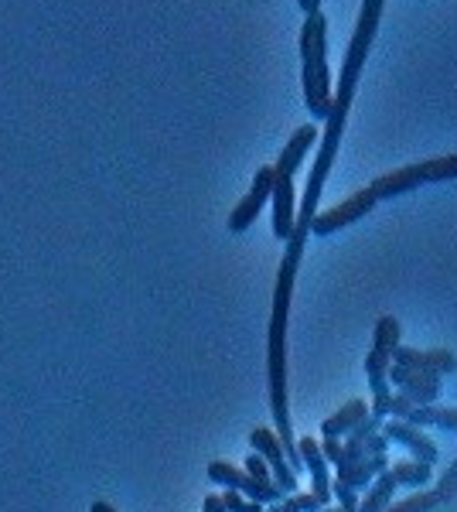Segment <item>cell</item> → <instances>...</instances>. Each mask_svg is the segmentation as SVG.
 Here are the masks:
<instances>
[{
	"mask_svg": "<svg viewBox=\"0 0 457 512\" xmlns=\"http://www.w3.org/2000/svg\"><path fill=\"white\" fill-rule=\"evenodd\" d=\"M297 451H301V458H304V468L311 472V482H314V495L321 499V506H328L331 502V475H328V458H324V451H321V444L314 441V437H301L297 441Z\"/></svg>",
	"mask_w": 457,
	"mask_h": 512,
	"instance_id": "cell-13",
	"label": "cell"
},
{
	"mask_svg": "<svg viewBox=\"0 0 457 512\" xmlns=\"http://www.w3.org/2000/svg\"><path fill=\"white\" fill-rule=\"evenodd\" d=\"M365 417H372V410H369V403L365 400H348L338 414H331L328 420L321 424V434L324 437H348L355 431V427L362 424Z\"/></svg>",
	"mask_w": 457,
	"mask_h": 512,
	"instance_id": "cell-16",
	"label": "cell"
},
{
	"mask_svg": "<svg viewBox=\"0 0 457 512\" xmlns=\"http://www.w3.org/2000/svg\"><path fill=\"white\" fill-rule=\"evenodd\" d=\"M382 7H386V0H362L359 24H355L352 41H348V52H345V62H342V76H338V89H352V93H355V86H359L365 59H369V48H372V41H376V31H379Z\"/></svg>",
	"mask_w": 457,
	"mask_h": 512,
	"instance_id": "cell-4",
	"label": "cell"
},
{
	"mask_svg": "<svg viewBox=\"0 0 457 512\" xmlns=\"http://www.w3.org/2000/svg\"><path fill=\"white\" fill-rule=\"evenodd\" d=\"M321 512H355V509H345V506H324Z\"/></svg>",
	"mask_w": 457,
	"mask_h": 512,
	"instance_id": "cell-28",
	"label": "cell"
},
{
	"mask_svg": "<svg viewBox=\"0 0 457 512\" xmlns=\"http://www.w3.org/2000/svg\"><path fill=\"white\" fill-rule=\"evenodd\" d=\"M396 485H400V478L393 475V468H389V472H382L376 482H372V489L362 495L359 512H386L389 506H393V499H396Z\"/></svg>",
	"mask_w": 457,
	"mask_h": 512,
	"instance_id": "cell-17",
	"label": "cell"
},
{
	"mask_svg": "<svg viewBox=\"0 0 457 512\" xmlns=\"http://www.w3.org/2000/svg\"><path fill=\"white\" fill-rule=\"evenodd\" d=\"M273 185H277V168L273 164H263L253 178V188L239 198V205L229 212V233H246L249 226L256 222V216L263 212V205L273 198Z\"/></svg>",
	"mask_w": 457,
	"mask_h": 512,
	"instance_id": "cell-5",
	"label": "cell"
},
{
	"mask_svg": "<svg viewBox=\"0 0 457 512\" xmlns=\"http://www.w3.org/2000/svg\"><path fill=\"white\" fill-rule=\"evenodd\" d=\"M304 256V239H287L284 263L277 270V287H273V311H270V332H267V386H270V414L277 424V434L284 441L290 468H304V458L297 451L294 427H290L287 407V321H290V297H294L297 267Z\"/></svg>",
	"mask_w": 457,
	"mask_h": 512,
	"instance_id": "cell-1",
	"label": "cell"
},
{
	"mask_svg": "<svg viewBox=\"0 0 457 512\" xmlns=\"http://www.w3.org/2000/svg\"><path fill=\"white\" fill-rule=\"evenodd\" d=\"M393 475L400 478V485H413V489H420V485H430V465L427 461H400V465H393Z\"/></svg>",
	"mask_w": 457,
	"mask_h": 512,
	"instance_id": "cell-19",
	"label": "cell"
},
{
	"mask_svg": "<svg viewBox=\"0 0 457 512\" xmlns=\"http://www.w3.org/2000/svg\"><path fill=\"white\" fill-rule=\"evenodd\" d=\"M301 72H304V106L314 120H328L335 110L328 72V21L324 14H307L301 28Z\"/></svg>",
	"mask_w": 457,
	"mask_h": 512,
	"instance_id": "cell-2",
	"label": "cell"
},
{
	"mask_svg": "<svg viewBox=\"0 0 457 512\" xmlns=\"http://www.w3.org/2000/svg\"><path fill=\"white\" fill-rule=\"evenodd\" d=\"M437 506H440V495L434 489H427V492H413L410 499H403V502H393L386 512H430Z\"/></svg>",
	"mask_w": 457,
	"mask_h": 512,
	"instance_id": "cell-20",
	"label": "cell"
},
{
	"mask_svg": "<svg viewBox=\"0 0 457 512\" xmlns=\"http://www.w3.org/2000/svg\"><path fill=\"white\" fill-rule=\"evenodd\" d=\"M287 502L294 506L297 512H321V499L314 492H294V495H287Z\"/></svg>",
	"mask_w": 457,
	"mask_h": 512,
	"instance_id": "cell-23",
	"label": "cell"
},
{
	"mask_svg": "<svg viewBox=\"0 0 457 512\" xmlns=\"http://www.w3.org/2000/svg\"><path fill=\"white\" fill-rule=\"evenodd\" d=\"M393 362L396 366L420 369V373H437V376H447L457 369L454 352H447V349H406V345H400L393 355Z\"/></svg>",
	"mask_w": 457,
	"mask_h": 512,
	"instance_id": "cell-11",
	"label": "cell"
},
{
	"mask_svg": "<svg viewBox=\"0 0 457 512\" xmlns=\"http://www.w3.org/2000/svg\"><path fill=\"white\" fill-rule=\"evenodd\" d=\"M202 512H229V509H226V502H222V495H205Z\"/></svg>",
	"mask_w": 457,
	"mask_h": 512,
	"instance_id": "cell-25",
	"label": "cell"
},
{
	"mask_svg": "<svg viewBox=\"0 0 457 512\" xmlns=\"http://www.w3.org/2000/svg\"><path fill=\"white\" fill-rule=\"evenodd\" d=\"M89 512H116L110 502H93V506H89Z\"/></svg>",
	"mask_w": 457,
	"mask_h": 512,
	"instance_id": "cell-27",
	"label": "cell"
},
{
	"mask_svg": "<svg viewBox=\"0 0 457 512\" xmlns=\"http://www.w3.org/2000/svg\"><path fill=\"white\" fill-rule=\"evenodd\" d=\"M406 424H413V427L437 424V427H444V431H457V407H413Z\"/></svg>",
	"mask_w": 457,
	"mask_h": 512,
	"instance_id": "cell-18",
	"label": "cell"
},
{
	"mask_svg": "<svg viewBox=\"0 0 457 512\" xmlns=\"http://www.w3.org/2000/svg\"><path fill=\"white\" fill-rule=\"evenodd\" d=\"M304 7V14H318L321 11V0H297Z\"/></svg>",
	"mask_w": 457,
	"mask_h": 512,
	"instance_id": "cell-26",
	"label": "cell"
},
{
	"mask_svg": "<svg viewBox=\"0 0 457 512\" xmlns=\"http://www.w3.org/2000/svg\"><path fill=\"white\" fill-rule=\"evenodd\" d=\"M389 383L403 396H410L413 403H420V407H434L440 396L437 373H420V369H406V366H396V362H393V369H389Z\"/></svg>",
	"mask_w": 457,
	"mask_h": 512,
	"instance_id": "cell-9",
	"label": "cell"
},
{
	"mask_svg": "<svg viewBox=\"0 0 457 512\" xmlns=\"http://www.w3.org/2000/svg\"><path fill=\"white\" fill-rule=\"evenodd\" d=\"M376 202L379 198L372 195V188H362V192L348 195L335 209L318 212V219H314V226H311V236H331V233H338V229L352 226V222H359L362 216H369V212L376 209Z\"/></svg>",
	"mask_w": 457,
	"mask_h": 512,
	"instance_id": "cell-7",
	"label": "cell"
},
{
	"mask_svg": "<svg viewBox=\"0 0 457 512\" xmlns=\"http://www.w3.org/2000/svg\"><path fill=\"white\" fill-rule=\"evenodd\" d=\"M273 236L277 239H290L294 236V222H297V209H294V175H280L277 171V185H273Z\"/></svg>",
	"mask_w": 457,
	"mask_h": 512,
	"instance_id": "cell-12",
	"label": "cell"
},
{
	"mask_svg": "<svg viewBox=\"0 0 457 512\" xmlns=\"http://www.w3.org/2000/svg\"><path fill=\"white\" fill-rule=\"evenodd\" d=\"M389 472V454H379V458H365V461H355V465H342L338 468V478L335 485H342V489H372V482Z\"/></svg>",
	"mask_w": 457,
	"mask_h": 512,
	"instance_id": "cell-14",
	"label": "cell"
},
{
	"mask_svg": "<svg viewBox=\"0 0 457 512\" xmlns=\"http://www.w3.org/2000/svg\"><path fill=\"white\" fill-rule=\"evenodd\" d=\"M321 451H324V458H328V465H342V461H345V444H342V437H324V441H321Z\"/></svg>",
	"mask_w": 457,
	"mask_h": 512,
	"instance_id": "cell-24",
	"label": "cell"
},
{
	"mask_svg": "<svg viewBox=\"0 0 457 512\" xmlns=\"http://www.w3.org/2000/svg\"><path fill=\"white\" fill-rule=\"evenodd\" d=\"M430 181H457V154H440V158H427L417 164H406V168H396L389 175H382L372 181V195L379 198H396L406 195L420 185H430Z\"/></svg>",
	"mask_w": 457,
	"mask_h": 512,
	"instance_id": "cell-3",
	"label": "cell"
},
{
	"mask_svg": "<svg viewBox=\"0 0 457 512\" xmlns=\"http://www.w3.org/2000/svg\"><path fill=\"white\" fill-rule=\"evenodd\" d=\"M209 478H212L215 485H226V489H236V492L249 495V499L263 502V506H277V502L287 499V495L280 492V489H263V485L256 482V478L249 475L246 468H236V465H229V461H212V465H209Z\"/></svg>",
	"mask_w": 457,
	"mask_h": 512,
	"instance_id": "cell-8",
	"label": "cell"
},
{
	"mask_svg": "<svg viewBox=\"0 0 457 512\" xmlns=\"http://www.w3.org/2000/svg\"><path fill=\"white\" fill-rule=\"evenodd\" d=\"M267 512H284V502H277V506H270Z\"/></svg>",
	"mask_w": 457,
	"mask_h": 512,
	"instance_id": "cell-29",
	"label": "cell"
},
{
	"mask_svg": "<svg viewBox=\"0 0 457 512\" xmlns=\"http://www.w3.org/2000/svg\"><path fill=\"white\" fill-rule=\"evenodd\" d=\"M382 434H386L393 444H400V448L410 451L417 461H427V465H434L437 454H440L437 444L423 434V427H413V424H406V420H389V424H382Z\"/></svg>",
	"mask_w": 457,
	"mask_h": 512,
	"instance_id": "cell-10",
	"label": "cell"
},
{
	"mask_svg": "<svg viewBox=\"0 0 457 512\" xmlns=\"http://www.w3.org/2000/svg\"><path fill=\"white\" fill-rule=\"evenodd\" d=\"M249 444H253V451L260 454V458L270 465L273 482L280 485V492H284V495H294V492H297V472L290 468L280 434H277V431H267V427H256V431H249Z\"/></svg>",
	"mask_w": 457,
	"mask_h": 512,
	"instance_id": "cell-6",
	"label": "cell"
},
{
	"mask_svg": "<svg viewBox=\"0 0 457 512\" xmlns=\"http://www.w3.org/2000/svg\"><path fill=\"white\" fill-rule=\"evenodd\" d=\"M222 502H226V509H229V512H267V509H263V502L249 499V495L236 492V489H226V495H222Z\"/></svg>",
	"mask_w": 457,
	"mask_h": 512,
	"instance_id": "cell-21",
	"label": "cell"
},
{
	"mask_svg": "<svg viewBox=\"0 0 457 512\" xmlns=\"http://www.w3.org/2000/svg\"><path fill=\"white\" fill-rule=\"evenodd\" d=\"M434 492L440 495V502H451L454 495H457V458H454V465L447 468L444 475H440V482L434 485Z\"/></svg>",
	"mask_w": 457,
	"mask_h": 512,
	"instance_id": "cell-22",
	"label": "cell"
},
{
	"mask_svg": "<svg viewBox=\"0 0 457 512\" xmlns=\"http://www.w3.org/2000/svg\"><path fill=\"white\" fill-rule=\"evenodd\" d=\"M314 144H318V127H311V123H307V127H297L294 137L287 140V147L280 151V158H277L273 168H277L280 175H294V171L304 164L307 151H311Z\"/></svg>",
	"mask_w": 457,
	"mask_h": 512,
	"instance_id": "cell-15",
	"label": "cell"
}]
</instances>
